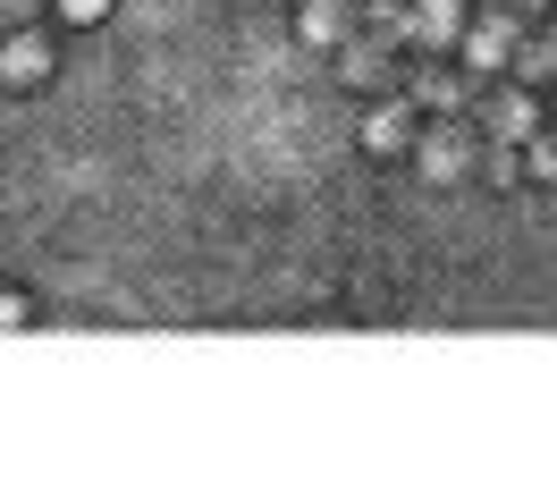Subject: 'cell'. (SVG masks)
Wrapping results in <instances>:
<instances>
[{
	"label": "cell",
	"instance_id": "obj_1",
	"mask_svg": "<svg viewBox=\"0 0 557 498\" xmlns=\"http://www.w3.org/2000/svg\"><path fill=\"white\" fill-rule=\"evenodd\" d=\"M456 51H465L473 69H507V51H516V17H498V9H490V17H473V26L456 35Z\"/></svg>",
	"mask_w": 557,
	"mask_h": 498
},
{
	"label": "cell",
	"instance_id": "obj_2",
	"mask_svg": "<svg viewBox=\"0 0 557 498\" xmlns=\"http://www.w3.org/2000/svg\"><path fill=\"white\" fill-rule=\"evenodd\" d=\"M465 161H473V144H465V136H448V127L422 144V178H440V186H456V178H465Z\"/></svg>",
	"mask_w": 557,
	"mask_h": 498
},
{
	"label": "cell",
	"instance_id": "obj_3",
	"mask_svg": "<svg viewBox=\"0 0 557 498\" xmlns=\"http://www.w3.org/2000/svg\"><path fill=\"white\" fill-rule=\"evenodd\" d=\"M363 144H372V152H414V119H406V110H372V119H363Z\"/></svg>",
	"mask_w": 557,
	"mask_h": 498
},
{
	"label": "cell",
	"instance_id": "obj_4",
	"mask_svg": "<svg viewBox=\"0 0 557 498\" xmlns=\"http://www.w3.org/2000/svg\"><path fill=\"white\" fill-rule=\"evenodd\" d=\"M490 127H498V136H507V144H523V136H532V127H541V102H532V94H507V102L490 110Z\"/></svg>",
	"mask_w": 557,
	"mask_h": 498
},
{
	"label": "cell",
	"instance_id": "obj_5",
	"mask_svg": "<svg viewBox=\"0 0 557 498\" xmlns=\"http://www.w3.org/2000/svg\"><path fill=\"white\" fill-rule=\"evenodd\" d=\"M296 35L313 42V51H330V42L347 35V26H338V0H305V17H296Z\"/></svg>",
	"mask_w": 557,
	"mask_h": 498
},
{
	"label": "cell",
	"instance_id": "obj_6",
	"mask_svg": "<svg viewBox=\"0 0 557 498\" xmlns=\"http://www.w3.org/2000/svg\"><path fill=\"white\" fill-rule=\"evenodd\" d=\"M456 17H465V0H422V17H414V26H422V42H456V35H465Z\"/></svg>",
	"mask_w": 557,
	"mask_h": 498
},
{
	"label": "cell",
	"instance_id": "obj_7",
	"mask_svg": "<svg viewBox=\"0 0 557 498\" xmlns=\"http://www.w3.org/2000/svg\"><path fill=\"white\" fill-rule=\"evenodd\" d=\"M507 60H516V76H523V85H541V76H557V35H549V42H516Z\"/></svg>",
	"mask_w": 557,
	"mask_h": 498
},
{
	"label": "cell",
	"instance_id": "obj_8",
	"mask_svg": "<svg viewBox=\"0 0 557 498\" xmlns=\"http://www.w3.org/2000/svg\"><path fill=\"white\" fill-rule=\"evenodd\" d=\"M523 161H532V178H557V136H523Z\"/></svg>",
	"mask_w": 557,
	"mask_h": 498
},
{
	"label": "cell",
	"instance_id": "obj_9",
	"mask_svg": "<svg viewBox=\"0 0 557 498\" xmlns=\"http://www.w3.org/2000/svg\"><path fill=\"white\" fill-rule=\"evenodd\" d=\"M414 94H422V110H456V76H440V69H431V76L414 85Z\"/></svg>",
	"mask_w": 557,
	"mask_h": 498
},
{
	"label": "cell",
	"instance_id": "obj_10",
	"mask_svg": "<svg viewBox=\"0 0 557 498\" xmlns=\"http://www.w3.org/2000/svg\"><path fill=\"white\" fill-rule=\"evenodd\" d=\"M60 9H69V17H94V9H102V0H60Z\"/></svg>",
	"mask_w": 557,
	"mask_h": 498
}]
</instances>
